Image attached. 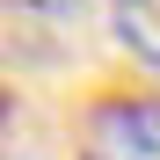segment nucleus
<instances>
[{"label": "nucleus", "mask_w": 160, "mask_h": 160, "mask_svg": "<svg viewBox=\"0 0 160 160\" xmlns=\"http://www.w3.org/2000/svg\"><path fill=\"white\" fill-rule=\"evenodd\" d=\"M109 22H117V44L131 58L160 66V0H109Z\"/></svg>", "instance_id": "obj_2"}, {"label": "nucleus", "mask_w": 160, "mask_h": 160, "mask_svg": "<svg viewBox=\"0 0 160 160\" xmlns=\"http://www.w3.org/2000/svg\"><path fill=\"white\" fill-rule=\"evenodd\" d=\"M88 146L102 160H160V102L146 95H117L88 117Z\"/></svg>", "instance_id": "obj_1"}, {"label": "nucleus", "mask_w": 160, "mask_h": 160, "mask_svg": "<svg viewBox=\"0 0 160 160\" xmlns=\"http://www.w3.org/2000/svg\"><path fill=\"white\" fill-rule=\"evenodd\" d=\"M8 8H22V15H44V22H58V15H80V0H8Z\"/></svg>", "instance_id": "obj_3"}]
</instances>
